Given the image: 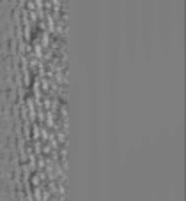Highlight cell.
<instances>
[{"label": "cell", "instance_id": "obj_1", "mask_svg": "<svg viewBox=\"0 0 186 201\" xmlns=\"http://www.w3.org/2000/svg\"><path fill=\"white\" fill-rule=\"evenodd\" d=\"M25 4H27V0H18V7H20V9L25 7Z\"/></svg>", "mask_w": 186, "mask_h": 201}]
</instances>
